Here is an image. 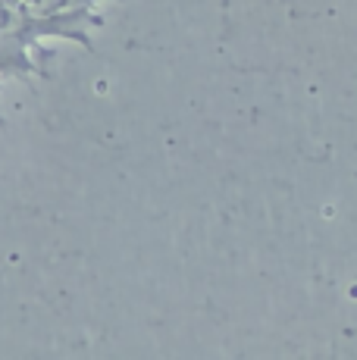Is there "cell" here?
<instances>
[{
  "label": "cell",
  "mask_w": 357,
  "mask_h": 360,
  "mask_svg": "<svg viewBox=\"0 0 357 360\" xmlns=\"http://www.w3.org/2000/svg\"><path fill=\"white\" fill-rule=\"evenodd\" d=\"M0 4L10 6V10L25 13V16H35V19L66 16V13H75L82 6H94V4H85V0H0Z\"/></svg>",
  "instance_id": "obj_1"
}]
</instances>
